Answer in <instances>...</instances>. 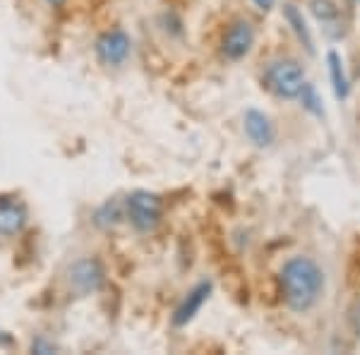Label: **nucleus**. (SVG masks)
<instances>
[{
    "label": "nucleus",
    "mask_w": 360,
    "mask_h": 355,
    "mask_svg": "<svg viewBox=\"0 0 360 355\" xmlns=\"http://www.w3.org/2000/svg\"><path fill=\"white\" fill-rule=\"evenodd\" d=\"M324 288H327V276L312 257L295 254L278 269V293L291 312H310L322 300Z\"/></svg>",
    "instance_id": "obj_1"
},
{
    "label": "nucleus",
    "mask_w": 360,
    "mask_h": 355,
    "mask_svg": "<svg viewBox=\"0 0 360 355\" xmlns=\"http://www.w3.org/2000/svg\"><path fill=\"white\" fill-rule=\"evenodd\" d=\"M262 86L276 98H286V101L300 98L307 86L305 67L291 58L271 60L262 72Z\"/></svg>",
    "instance_id": "obj_2"
},
{
    "label": "nucleus",
    "mask_w": 360,
    "mask_h": 355,
    "mask_svg": "<svg viewBox=\"0 0 360 355\" xmlns=\"http://www.w3.org/2000/svg\"><path fill=\"white\" fill-rule=\"evenodd\" d=\"M125 214L139 233H149L164 219V200L149 190H137L125 200Z\"/></svg>",
    "instance_id": "obj_3"
},
{
    "label": "nucleus",
    "mask_w": 360,
    "mask_h": 355,
    "mask_svg": "<svg viewBox=\"0 0 360 355\" xmlns=\"http://www.w3.org/2000/svg\"><path fill=\"white\" fill-rule=\"evenodd\" d=\"M255 46V29L245 20H236L233 25L224 32L221 39V53L226 60H243L245 56H250Z\"/></svg>",
    "instance_id": "obj_4"
},
{
    "label": "nucleus",
    "mask_w": 360,
    "mask_h": 355,
    "mask_svg": "<svg viewBox=\"0 0 360 355\" xmlns=\"http://www.w3.org/2000/svg\"><path fill=\"white\" fill-rule=\"evenodd\" d=\"M130 37L123 29H113V32H106L96 39V56L106 65H120L130 56Z\"/></svg>",
    "instance_id": "obj_5"
},
{
    "label": "nucleus",
    "mask_w": 360,
    "mask_h": 355,
    "mask_svg": "<svg viewBox=\"0 0 360 355\" xmlns=\"http://www.w3.org/2000/svg\"><path fill=\"white\" fill-rule=\"evenodd\" d=\"M243 127H245V135L255 147L266 149L274 144V139H276L274 123H271L269 115L262 113V110L248 108L245 115H243Z\"/></svg>",
    "instance_id": "obj_6"
},
{
    "label": "nucleus",
    "mask_w": 360,
    "mask_h": 355,
    "mask_svg": "<svg viewBox=\"0 0 360 355\" xmlns=\"http://www.w3.org/2000/svg\"><path fill=\"white\" fill-rule=\"evenodd\" d=\"M27 226V205L20 197H0V238H13Z\"/></svg>",
    "instance_id": "obj_7"
},
{
    "label": "nucleus",
    "mask_w": 360,
    "mask_h": 355,
    "mask_svg": "<svg viewBox=\"0 0 360 355\" xmlns=\"http://www.w3.org/2000/svg\"><path fill=\"white\" fill-rule=\"evenodd\" d=\"M103 283V269L96 259H79L77 264L70 269V286L77 293H94Z\"/></svg>",
    "instance_id": "obj_8"
},
{
    "label": "nucleus",
    "mask_w": 360,
    "mask_h": 355,
    "mask_svg": "<svg viewBox=\"0 0 360 355\" xmlns=\"http://www.w3.org/2000/svg\"><path fill=\"white\" fill-rule=\"evenodd\" d=\"M209 293H212V281L197 283V286L183 298V302L178 305L176 314H173V324H176V327H185L188 322H193L197 317V312L202 310V305L209 300Z\"/></svg>",
    "instance_id": "obj_9"
},
{
    "label": "nucleus",
    "mask_w": 360,
    "mask_h": 355,
    "mask_svg": "<svg viewBox=\"0 0 360 355\" xmlns=\"http://www.w3.org/2000/svg\"><path fill=\"white\" fill-rule=\"evenodd\" d=\"M327 67H329V79H332L334 94H336V98H341V101H344V98H348V94H351V82H348L344 58L336 53V51H329V53H327Z\"/></svg>",
    "instance_id": "obj_10"
},
{
    "label": "nucleus",
    "mask_w": 360,
    "mask_h": 355,
    "mask_svg": "<svg viewBox=\"0 0 360 355\" xmlns=\"http://www.w3.org/2000/svg\"><path fill=\"white\" fill-rule=\"evenodd\" d=\"M307 8H310L312 17H315L327 32L341 25V8L336 0H310Z\"/></svg>",
    "instance_id": "obj_11"
},
{
    "label": "nucleus",
    "mask_w": 360,
    "mask_h": 355,
    "mask_svg": "<svg viewBox=\"0 0 360 355\" xmlns=\"http://www.w3.org/2000/svg\"><path fill=\"white\" fill-rule=\"evenodd\" d=\"M283 17H286V22L291 25L293 34L298 37V41L303 44L310 53H315V41H312V34H310V29H307V22H305L303 13L298 10V5H293V3L283 5Z\"/></svg>",
    "instance_id": "obj_12"
},
{
    "label": "nucleus",
    "mask_w": 360,
    "mask_h": 355,
    "mask_svg": "<svg viewBox=\"0 0 360 355\" xmlns=\"http://www.w3.org/2000/svg\"><path fill=\"white\" fill-rule=\"evenodd\" d=\"M300 101H303V106H305L307 110H312V113H315V115H322V113H324L322 106H319V96H317L315 86H312L310 82H307L305 91H303V94H300Z\"/></svg>",
    "instance_id": "obj_13"
},
{
    "label": "nucleus",
    "mask_w": 360,
    "mask_h": 355,
    "mask_svg": "<svg viewBox=\"0 0 360 355\" xmlns=\"http://www.w3.org/2000/svg\"><path fill=\"white\" fill-rule=\"evenodd\" d=\"M252 3H255V8L262 10V13H271L274 5H276V0H252Z\"/></svg>",
    "instance_id": "obj_14"
},
{
    "label": "nucleus",
    "mask_w": 360,
    "mask_h": 355,
    "mask_svg": "<svg viewBox=\"0 0 360 355\" xmlns=\"http://www.w3.org/2000/svg\"><path fill=\"white\" fill-rule=\"evenodd\" d=\"M10 343H13V339H10L5 331H0V346H10Z\"/></svg>",
    "instance_id": "obj_15"
},
{
    "label": "nucleus",
    "mask_w": 360,
    "mask_h": 355,
    "mask_svg": "<svg viewBox=\"0 0 360 355\" xmlns=\"http://www.w3.org/2000/svg\"><path fill=\"white\" fill-rule=\"evenodd\" d=\"M49 3H51V5H53V8H60V5H63V3H65V0H49Z\"/></svg>",
    "instance_id": "obj_16"
}]
</instances>
